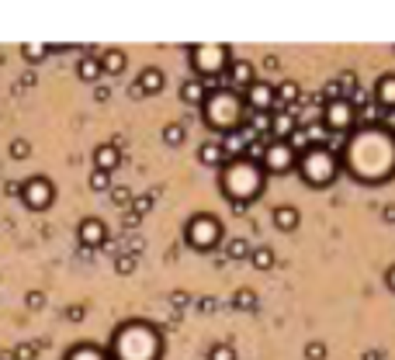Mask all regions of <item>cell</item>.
<instances>
[{"instance_id": "obj_36", "label": "cell", "mask_w": 395, "mask_h": 360, "mask_svg": "<svg viewBox=\"0 0 395 360\" xmlns=\"http://www.w3.org/2000/svg\"><path fill=\"white\" fill-rule=\"evenodd\" d=\"M31 156V146H28L25 139H14L11 142V159H28Z\"/></svg>"}, {"instance_id": "obj_2", "label": "cell", "mask_w": 395, "mask_h": 360, "mask_svg": "<svg viewBox=\"0 0 395 360\" xmlns=\"http://www.w3.org/2000/svg\"><path fill=\"white\" fill-rule=\"evenodd\" d=\"M163 354V339L159 329L142 322V319H132L122 322L115 336H111V346H107V357L111 360H159Z\"/></svg>"}, {"instance_id": "obj_43", "label": "cell", "mask_w": 395, "mask_h": 360, "mask_svg": "<svg viewBox=\"0 0 395 360\" xmlns=\"http://www.w3.org/2000/svg\"><path fill=\"white\" fill-rule=\"evenodd\" d=\"M381 218H385V222H395V205L385 208V211H381Z\"/></svg>"}, {"instance_id": "obj_31", "label": "cell", "mask_w": 395, "mask_h": 360, "mask_svg": "<svg viewBox=\"0 0 395 360\" xmlns=\"http://www.w3.org/2000/svg\"><path fill=\"white\" fill-rule=\"evenodd\" d=\"M288 146L298 156L305 153V149H312V142H309V132H305V129H295V132H291V139H288Z\"/></svg>"}, {"instance_id": "obj_25", "label": "cell", "mask_w": 395, "mask_h": 360, "mask_svg": "<svg viewBox=\"0 0 395 360\" xmlns=\"http://www.w3.org/2000/svg\"><path fill=\"white\" fill-rule=\"evenodd\" d=\"M101 73H105V70H101V59H98V55H83V59L77 63V77L83 80V83L101 80Z\"/></svg>"}, {"instance_id": "obj_6", "label": "cell", "mask_w": 395, "mask_h": 360, "mask_svg": "<svg viewBox=\"0 0 395 360\" xmlns=\"http://www.w3.org/2000/svg\"><path fill=\"white\" fill-rule=\"evenodd\" d=\"M187 55H191V70H194V77L205 80V83H218V77H222V73L229 70V63H233L229 46H218V42L191 46Z\"/></svg>"}, {"instance_id": "obj_27", "label": "cell", "mask_w": 395, "mask_h": 360, "mask_svg": "<svg viewBox=\"0 0 395 360\" xmlns=\"http://www.w3.org/2000/svg\"><path fill=\"white\" fill-rule=\"evenodd\" d=\"M250 263H253L257 270H270V267L278 263V257H274V250H270V246H257V250L250 253Z\"/></svg>"}, {"instance_id": "obj_32", "label": "cell", "mask_w": 395, "mask_h": 360, "mask_svg": "<svg viewBox=\"0 0 395 360\" xmlns=\"http://www.w3.org/2000/svg\"><path fill=\"white\" fill-rule=\"evenodd\" d=\"M226 257H229V260L250 257V246H246V239H229V243H226Z\"/></svg>"}, {"instance_id": "obj_22", "label": "cell", "mask_w": 395, "mask_h": 360, "mask_svg": "<svg viewBox=\"0 0 395 360\" xmlns=\"http://www.w3.org/2000/svg\"><path fill=\"white\" fill-rule=\"evenodd\" d=\"M198 159L205 163V166H226V153H222V142L218 139H205L201 146H198Z\"/></svg>"}, {"instance_id": "obj_10", "label": "cell", "mask_w": 395, "mask_h": 360, "mask_svg": "<svg viewBox=\"0 0 395 360\" xmlns=\"http://www.w3.org/2000/svg\"><path fill=\"white\" fill-rule=\"evenodd\" d=\"M263 174H274V177H285V174H291L295 166H298V153L291 149L288 142H267V153H263L260 159Z\"/></svg>"}, {"instance_id": "obj_41", "label": "cell", "mask_w": 395, "mask_h": 360, "mask_svg": "<svg viewBox=\"0 0 395 360\" xmlns=\"http://www.w3.org/2000/svg\"><path fill=\"white\" fill-rule=\"evenodd\" d=\"M385 284H389V291L395 295V263L389 267V270H385Z\"/></svg>"}, {"instance_id": "obj_23", "label": "cell", "mask_w": 395, "mask_h": 360, "mask_svg": "<svg viewBox=\"0 0 395 360\" xmlns=\"http://www.w3.org/2000/svg\"><path fill=\"white\" fill-rule=\"evenodd\" d=\"M295 122H298V129L319 125V122H322V101H309V97H305V104L295 111Z\"/></svg>"}, {"instance_id": "obj_30", "label": "cell", "mask_w": 395, "mask_h": 360, "mask_svg": "<svg viewBox=\"0 0 395 360\" xmlns=\"http://www.w3.org/2000/svg\"><path fill=\"white\" fill-rule=\"evenodd\" d=\"M21 55H25V63H42V59L49 55V46H38V42H28V46H21Z\"/></svg>"}, {"instance_id": "obj_38", "label": "cell", "mask_w": 395, "mask_h": 360, "mask_svg": "<svg viewBox=\"0 0 395 360\" xmlns=\"http://www.w3.org/2000/svg\"><path fill=\"white\" fill-rule=\"evenodd\" d=\"M111 198H115V205H118V208H125L132 201V191H129V187H115V191H111Z\"/></svg>"}, {"instance_id": "obj_24", "label": "cell", "mask_w": 395, "mask_h": 360, "mask_svg": "<svg viewBox=\"0 0 395 360\" xmlns=\"http://www.w3.org/2000/svg\"><path fill=\"white\" fill-rule=\"evenodd\" d=\"M63 360H111V357H107L105 346H98V343H77V346H70V354Z\"/></svg>"}, {"instance_id": "obj_1", "label": "cell", "mask_w": 395, "mask_h": 360, "mask_svg": "<svg viewBox=\"0 0 395 360\" xmlns=\"http://www.w3.org/2000/svg\"><path fill=\"white\" fill-rule=\"evenodd\" d=\"M340 163H347V170L364 184L389 180L395 174V135L385 129H357Z\"/></svg>"}, {"instance_id": "obj_8", "label": "cell", "mask_w": 395, "mask_h": 360, "mask_svg": "<svg viewBox=\"0 0 395 360\" xmlns=\"http://www.w3.org/2000/svg\"><path fill=\"white\" fill-rule=\"evenodd\" d=\"M322 125H326L330 135H354L357 132V107L347 97L322 104Z\"/></svg>"}, {"instance_id": "obj_26", "label": "cell", "mask_w": 395, "mask_h": 360, "mask_svg": "<svg viewBox=\"0 0 395 360\" xmlns=\"http://www.w3.org/2000/svg\"><path fill=\"white\" fill-rule=\"evenodd\" d=\"M125 63H129V59H125V52H122V49H107L105 55H101V70L111 73V77H115V73H122V70H125Z\"/></svg>"}, {"instance_id": "obj_33", "label": "cell", "mask_w": 395, "mask_h": 360, "mask_svg": "<svg viewBox=\"0 0 395 360\" xmlns=\"http://www.w3.org/2000/svg\"><path fill=\"white\" fill-rule=\"evenodd\" d=\"M87 184H90V191L105 194V191H111V174H101V170H94V174L87 177Z\"/></svg>"}, {"instance_id": "obj_9", "label": "cell", "mask_w": 395, "mask_h": 360, "mask_svg": "<svg viewBox=\"0 0 395 360\" xmlns=\"http://www.w3.org/2000/svg\"><path fill=\"white\" fill-rule=\"evenodd\" d=\"M21 201H25V208H31V211L53 208L56 205V184L49 177H42V174L28 177L25 184H21Z\"/></svg>"}, {"instance_id": "obj_12", "label": "cell", "mask_w": 395, "mask_h": 360, "mask_svg": "<svg viewBox=\"0 0 395 360\" xmlns=\"http://www.w3.org/2000/svg\"><path fill=\"white\" fill-rule=\"evenodd\" d=\"M253 83H257V66L250 59H233L229 70H226V87L236 90V94H246Z\"/></svg>"}, {"instance_id": "obj_21", "label": "cell", "mask_w": 395, "mask_h": 360, "mask_svg": "<svg viewBox=\"0 0 395 360\" xmlns=\"http://www.w3.org/2000/svg\"><path fill=\"white\" fill-rule=\"evenodd\" d=\"M295 129H298V122H295L291 111H274V122H270V139L274 142H288Z\"/></svg>"}, {"instance_id": "obj_34", "label": "cell", "mask_w": 395, "mask_h": 360, "mask_svg": "<svg viewBox=\"0 0 395 360\" xmlns=\"http://www.w3.org/2000/svg\"><path fill=\"white\" fill-rule=\"evenodd\" d=\"M209 360H236V350L229 343H215L209 350Z\"/></svg>"}, {"instance_id": "obj_7", "label": "cell", "mask_w": 395, "mask_h": 360, "mask_svg": "<svg viewBox=\"0 0 395 360\" xmlns=\"http://www.w3.org/2000/svg\"><path fill=\"white\" fill-rule=\"evenodd\" d=\"M184 243L191 250H198V253H209V250H215L222 243V222L215 215H209V211L191 215L184 222Z\"/></svg>"}, {"instance_id": "obj_15", "label": "cell", "mask_w": 395, "mask_h": 360, "mask_svg": "<svg viewBox=\"0 0 395 360\" xmlns=\"http://www.w3.org/2000/svg\"><path fill=\"white\" fill-rule=\"evenodd\" d=\"M163 83H167L163 70H159V66H146V70L139 73V80H135V87H132V97H153V94L163 90Z\"/></svg>"}, {"instance_id": "obj_16", "label": "cell", "mask_w": 395, "mask_h": 360, "mask_svg": "<svg viewBox=\"0 0 395 360\" xmlns=\"http://www.w3.org/2000/svg\"><path fill=\"white\" fill-rule=\"evenodd\" d=\"M118 163H122V149H118L115 142H101V146L94 149V170H101V174H115V170H118Z\"/></svg>"}, {"instance_id": "obj_42", "label": "cell", "mask_w": 395, "mask_h": 360, "mask_svg": "<svg viewBox=\"0 0 395 360\" xmlns=\"http://www.w3.org/2000/svg\"><path fill=\"white\" fill-rule=\"evenodd\" d=\"M149 208H153V198H149V194H146V198H139V215H142V211H149Z\"/></svg>"}, {"instance_id": "obj_18", "label": "cell", "mask_w": 395, "mask_h": 360, "mask_svg": "<svg viewBox=\"0 0 395 360\" xmlns=\"http://www.w3.org/2000/svg\"><path fill=\"white\" fill-rule=\"evenodd\" d=\"M274 90H278V104H281V111H291V115H295V111L305 104V94H302V87H298L295 80H285V83H281V87H274Z\"/></svg>"}, {"instance_id": "obj_11", "label": "cell", "mask_w": 395, "mask_h": 360, "mask_svg": "<svg viewBox=\"0 0 395 360\" xmlns=\"http://www.w3.org/2000/svg\"><path fill=\"white\" fill-rule=\"evenodd\" d=\"M243 104L250 115H274L278 111V90L267 83V80H257L246 94H243Z\"/></svg>"}, {"instance_id": "obj_29", "label": "cell", "mask_w": 395, "mask_h": 360, "mask_svg": "<svg viewBox=\"0 0 395 360\" xmlns=\"http://www.w3.org/2000/svg\"><path fill=\"white\" fill-rule=\"evenodd\" d=\"M233 309L253 312V309H257V295H253L250 287H243V291H236V295H233Z\"/></svg>"}, {"instance_id": "obj_40", "label": "cell", "mask_w": 395, "mask_h": 360, "mask_svg": "<svg viewBox=\"0 0 395 360\" xmlns=\"http://www.w3.org/2000/svg\"><path fill=\"white\" fill-rule=\"evenodd\" d=\"M28 309H42V302H46V298H42V291H28Z\"/></svg>"}, {"instance_id": "obj_28", "label": "cell", "mask_w": 395, "mask_h": 360, "mask_svg": "<svg viewBox=\"0 0 395 360\" xmlns=\"http://www.w3.org/2000/svg\"><path fill=\"white\" fill-rule=\"evenodd\" d=\"M184 125L181 122H170V125H163V146H181L184 142Z\"/></svg>"}, {"instance_id": "obj_3", "label": "cell", "mask_w": 395, "mask_h": 360, "mask_svg": "<svg viewBox=\"0 0 395 360\" xmlns=\"http://www.w3.org/2000/svg\"><path fill=\"white\" fill-rule=\"evenodd\" d=\"M263 166L257 163H250V159H233V163H226L222 166V194L233 201L236 208H246L250 201H257L263 194Z\"/></svg>"}, {"instance_id": "obj_17", "label": "cell", "mask_w": 395, "mask_h": 360, "mask_svg": "<svg viewBox=\"0 0 395 360\" xmlns=\"http://www.w3.org/2000/svg\"><path fill=\"white\" fill-rule=\"evenodd\" d=\"M209 94H211V87L198 77H187L184 83H181V101L191 104V107H201V104L209 101Z\"/></svg>"}, {"instance_id": "obj_13", "label": "cell", "mask_w": 395, "mask_h": 360, "mask_svg": "<svg viewBox=\"0 0 395 360\" xmlns=\"http://www.w3.org/2000/svg\"><path fill=\"white\" fill-rule=\"evenodd\" d=\"M77 243L80 246H87V250H101L107 243V226L101 222V218H80V226H77Z\"/></svg>"}, {"instance_id": "obj_39", "label": "cell", "mask_w": 395, "mask_h": 360, "mask_svg": "<svg viewBox=\"0 0 395 360\" xmlns=\"http://www.w3.org/2000/svg\"><path fill=\"white\" fill-rule=\"evenodd\" d=\"M14 360H35V343H21L14 350Z\"/></svg>"}, {"instance_id": "obj_14", "label": "cell", "mask_w": 395, "mask_h": 360, "mask_svg": "<svg viewBox=\"0 0 395 360\" xmlns=\"http://www.w3.org/2000/svg\"><path fill=\"white\" fill-rule=\"evenodd\" d=\"M253 139V132L246 129H233L226 132V135H218V142H222V153H226V163H233V159H243L246 156V142Z\"/></svg>"}, {"instance_id": "obj_5", "label": "cell", "mask_w": 395, "mask_h": 360, "mask_svg": "<svg viewBox=\"0 0 395 360\" xmlns=\"http://www.w3.org/2000/svg\"><path fill=\"white\" fill-rule=\"evenodd\" d=\"M298 177L305 180V187H330L337 174H340V153L333 149V146H312V149H305V153L298 156Z\"/></svg>"}, {"instance_id": "obj_4", "label": "cell", "mask_w": 395, "mask_h": 360, "mask_svg": "<svg viewBox=\"0 0 395 360\" xmlns=\"http://www.w3.org/2000/svg\"><path fill=\"white\" fill-rule=\"evenodd\" d=\"M201 118H205V125L215 129L218 135H226V132H233V129H243V125H246V104H243V94L229 90L226 83L215 87V90L209 94V101L201 104Z\"/></svg>"}, {"instance_id": "obj_19", "label": "cell", "mask_w": 395, "mask_h": 360, "mask_svg": "<svg viewBox=\"0 0 395 360\" xmlns=\"http://www.w3.org/2000/svg\"><path fill=\"white\" fill-rule=\"evenodd\" d=\"M371 101L378 104L381 111H392V107H395V73H385V77H378Z\"/></svg>"}, {"instance_id": "obj_35", "label": "cell", "mask_w": 395, "mask_h": 360, "mask_svg": "<svg viewBox=\"0 0 395 360\" xmlns=\"http://www.w3.org/2000/svg\"><path fill=\"white\" fill-rule=\"evenodd\" d=\"M305 360H326V343L322 339H309L305 343Z\"/></svg>"}, {"instance_id": "obj_20", "label": "cell", "mask_w": 395, "mask_h": 360, "mask_svg": "<svg viewBox=\"0 0 395 360\" xmlns=\"http://www.w3.org/2000/svg\"><path fill=\"white\" fill-rule=\"evenodd\" d=\"M270 222H274V229L281 232H295L302 226V211L295 205H278L274 208V215H270Z\"/></svg>"}, {"instance_id": "obj_37", "label": "cell", "mask_w": 395, "mask_h": 360, "mask_svg": "<svg viewBox=\"0 0 395 360\" xmlns=\"http://www.w3.org/2000/svg\"><path fill=\"white\" fill-rule=\"evenodd\" d=\"M115 270H118V274H132V270H135V257H132V253H122V257L115 260Z\"/></svg>"}]
</instances>
